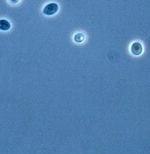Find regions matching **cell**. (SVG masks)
Masks as SVG:
<instances>
[{
  "instance_id": "6da1fadb",
  "label": "cell",
  "mask_w": 150,
  "mask_h": 154,
  "mask_svg": "<svg viewBox=\"0 0 150 154\" xmlns=\"http://www.w3.org/2000/svg\"><path fill=\"white\" fill-rule=\"evenodd\" d=\"M58 11H59V5L55 2H51L44 6L43 9V13L47 16H52V15H55Z\"/></svg>"
},
{
  "instance_id": "7a4b0ae2",
  "label": "cell",
  "mask_w": 150,
  "mask_h": 154,
  "mask_svg": "<svg viewBox=\"0 0 150 154\" xmlns=\"http://www.w3.org/2000/svg\"><path fill=\"white\" fill-rule=\"evenodd\" d=\"M143 47L139 42H135L131 46V51H132V54L139 56L142 53Z\"/></svg>"
},
{
  "instance_id": "3957f363",
  "label": "cell",
  "mask_w": 150,
  "mask_h": 154,
  "mask_svg": "<svg viewBox=\"0 0 150 154\" xmlns=\"http://www.w3.org/2000/svg\"><path fill=\"white\" fill-rule=\"evenodd\" d=\"M11 27V24L7 20L2 19L0 20V30L7 31Z\"/></svg>"
},
{
  "instance_id": "277c9868",
  "label": "cell",
  "mask_w": 150,
  "mask_h": 154,
  "mask_svg": "<svg viewBox=\"0 0 150 154\" xmlns=\"http://www.w3.org/2000/svg\"><path fill=\"white\" fill-rule=\"evenodd\" d=\"M74 40H75V41L77 42V43H82V41H84L85 36L81 33H77V34H75V36H74Z\"/></svg>"
},
{
  "instance_id": "5b68a950",
  "label": "cell",
  "mask_w": 150,
  "mask_h": 154,
  "mask_svg": "<svg viewBox=\"0 0 150 154\" xmlns=\"http://www.w3.org/2000/svg\"><path fill=\"white\" fill-rule=\"evenodd\" d=\"M9 2L12 4H17L20 2V0H9Z\"/></svg>"
}]
</instances>
